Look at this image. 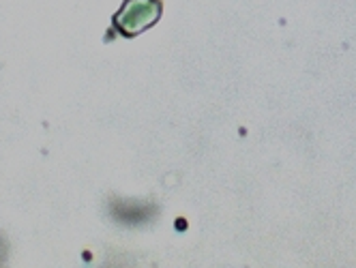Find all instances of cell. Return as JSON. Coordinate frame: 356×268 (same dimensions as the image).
<instances>
[{
	"label": "cell",
	"mask_w": 356,
	"mask_h": 268,
	"mask_svg": "<svg viewBox=\"0 0 356 268\" xmlns=\"http://www.w3.org/2000/svg\"><path fill=\"white\" fill-rule=\"evenodd\" d=\"M161 15L159 0H127L122 9L116 13L114 24L122 35H138L144 28H150Z\"/></svg>",
	"instance_id": "1"
}]
</instances>
